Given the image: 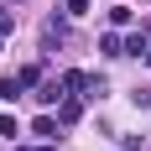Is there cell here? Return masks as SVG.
<instances>
[{
  "instance_id": "cell-1",
  "label": "cell",
  "mask_w": 151,
  "mask_h": 151,
  "mask_svg": "<svg viewBox=\"0 0 151 151\" xmlns=\"http://www.w3.org/2000/svg\"><path fill=\"white\" fill-rule=\"evenodd\" d=\"M89 89H99V83H94L89 73H78V68H73V73H63V94H73V99H83Z\"/></svg>"
},
{
  "instance_id": "cell-2",
  "label": "cell",
  "mask_w": 151,
  "mask_h": 151,
  "mask_svg": "<svg viewBox=\"0 0 151 151\" xmlns=\"http://www.w3.org/2000/svg\"><path fill=\"white\" fill-rule=\"evenodd\" d=\"M73 120H83V99H73V94H68V99L58 104V125H73Z\"/></svg>"
},
{
  "instance_id": "cell-3",
  "label": "cell",
  "mask_w": 151,
  "mask_h": 151,
  "mask_svg": "<svg viewBox=\"0 0 151 151\" xmlns=\"http://www.w3.org/2000/svg\"><path fill=\"white\" fill-rule=\"evenodd\" d=\"M146 26H141V31H130V37H125V58H146Z\"/></svg>"
},
{
  "instance_id": "cell-4",
  "label": "cell",
  "mask_w": 151,
  "mask_h": 151,
  "mask_svg": "<svg viewBox=\"0 0 151 151\" xmlns=\"http://www.w3.org/2000/svg\"><path fill=\"white\" fill-rule=\"evenodd\" d=\"M37 99H42V104H58V99H68V94H63V78H47L42 89H37Z\"/></svg>"
},
{
  "instance_id": "cell-5",
  "label": "cell",
  "mask_w": 151,
  "mask_h": 151,
  "mask_svg": "<svg viewBox=\"0 0 151 151\" xmlns=\"http://www.w3.org/2000/svg\"><path fill=\"white\" fill-rule=\"evenodd\" d=\"M31 136H42V141H58V120H52V115H37V120H31Z\"/></svg>"
},
{
  "instance_id": "cell-6",
  "label": "cell",
  "mask_w": 151,
  "mask_h": 151,
  "mask_svg": "<svg viewBox=\"0 0 151 151\" xmlns=\"http://www.w3.org/2000/svg\"><path fill=\"white\" fill-rule=\"evenodd\" d=\"M99 52H104V58H125V37H120V31H109L104 42H99Z\"/></svg>"
},
{
  "instance_id": "cell-7",
  "label": "cell",
  "mask_w": 151,
  "mask_h": 151,
  "mask_svg": "<svg viewBox=\"0 0 151 151\" xmlns=\"http://www.w3.org/2000/svg\"><path fill=\"white\" fill-rule=\"evenodd\" d=\"M16 83H21V89H37V83H42V63H26V68H21V78H16Z\"/></svg>"
},
{
  "instance_id": "cell-8",
  "label": "cell",
  "mask_w": 151,
  "mask_h": 151,
  "mask_svg": "<svg viewBox=\"0 0 151 151\" xmlns=\"http://www.w3.org/2000/svg\"><path fill=\"white\" fill-rule=\"evenodd\" d=\"M109 21H115V26H130V21H136V11H130V5H115V11H109Z\"/></svg>"
},
{
  "instance_id": "cell-9",
  "label": "cell",
  "mask_w": 151,
  "mask_h": 151,
  "mask_svg": "<svg viewBox=\"0 0 151 151\" xmlns=\"http://www.w3.org/2000/svg\"><path fill=\"white\" fill-rule=\"evenodd\" d=\"M0 136H21V120L16 115H0Z\"/></svg>"
},
{
  "instance_id": "cell-10",
  "label": "cell",
  "mask_w": 151,
  "mask_h": 151,
  "mask_svg": "<svg viewBox=\"0 0 151 151\" xmlns=\"http://www.w3.org/2000/svg\"><path fill=\"white\" fill-rule=\"evenodd\" d=\"M16 94H21V83L16 78H0V99H16Z\"/></svg>"
},
{
  "instance_id": "cell-11",
  "label": "cell",
  "mask_w": 151,
  "mask_h": 151,
  "mask_svg": "<svg viewBox=\"0 0 151 151\" xmlns=\"http://www.w3.org/2000/svg\"><path fill=\"white\" fill-rule=\"evenodd\" d=\"M68 11H73V16H83V11H89V0H68Z\"/></svg>"
},
{
  "instance_id": "cell-12",
  "label": "cell",
  "mask_w": 151,
  "mask_h": 151,
  "mask_svg": "<svg viewBox=\"0 0 151 151\" xmlns=\"http://www.w3.org/2000/svg\"><path fill=\"white\" fill-rule=\"evenodd\" d=\"M21 151H52V141H42V146H21Z\"/></svg>"
},
{
  "instance_id": "cell-13",
  "label": "cell",
  "mask_w": 151,
  "mask_h": 151,
  "mask_svg": "<svg viewBox=\"0 0 151 151\" xmlns=\"http://www.w3.org/2000/svg\"><path fill=\"white\" fill-rule=\"evenodd\" d=\"M146 63H151V47H146Z\"/></svg>"
},
{
  "instance_id": "cell-14",
  "label": "cell",
  "mask_w": 151,
  "mask_h": 151,
  "mask_svg": "<svg viewBox=\"0 0 151 151\" xmlns=\"http://www.w3.org/2000/svg\"><path fill=\"white\" fill-rule=\"evenodd\" d=\"M0 42H5V31H0Z\"/></svg>"
}]
</instances>
